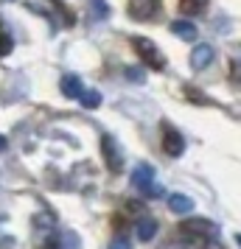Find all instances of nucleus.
I'll return each mask as SVG.
<instances>
[{
	"instance_id": "nucleus-12",
	"label": "nucleus",
	"mask_w": 241,
	"mask_h": 249,
	"mask_svg": "<svg viewBox=\"0 0 241 249\" xmlns=\"http://www.w3.org/2000/svg\"><path fill=\"white\" fill-rule=\"evenodd\" d=\"M81 107H87V109H95L98 104H101V92L98 90H84V95L79 98Z\"/></svg>"
},
{
	"instance_id": "nucleus-21",
	"label": "nucleus",
	"mask_w": 241,
	"mask_h": 249,
	"mask_svg": "<svg viewBox=\"0 0 241 249\" xmlns=\"http://www.w3.org/2000/svg\"><path fill=\"white\" fill-rule=\"evenodd\" d=\"M3 148H6V137H0V151H3Z\"/></svg>"
},
{
	"instance_id": "nucleus-20",
	"label": "nucleus",
	"mask_w": 241,
	"mask_h": 249,
	"mask_svg": "<svg viewBox=\"0 0 241 249\" xmlns=\"http://www.w3.org/2000/svg\"><path fill=\"white\" fill-rule=\"evenodd\" d=\"M127 76H129L132 81H138V79H140V70H132V68H129V70H127Z\"/></svg>"
},
{
	"instance_id": "nucleus-5",
	"label": "nucleus",
	"mask_w": 241,
	"mask_h": 249,
	"mask_svg": "<svg viewBox=\"0 0 241 249\" xmlns=\"http://www.w3.org/2000/svg\"><path fill=\"white\" fill-rule=\"evenodd\" d=\"M213 59H216V51H213L210 45H196L194 53H191V68L194 70H205Z\"/></svg>"
},
{
	"instance_id": "nucleus-11",
	"label": "nucleus",
	"mask_w": 241,
	"mask_h": 249,
	"mask_svg": "<svg viewBox=\"0 0 241 249\" xmlns=\"http://www.w3.org/2000/svg\"><path fill=\"white\" fill-rule=\"evenodd\" d=\"M154 235H157V221L154 218H143L138 224V238L140 241H151Z\"/></svg>"
},
{
	"instance_id": "nucleus-2",
	"label": "nucleus",
	"mask_w": 241,
	"mask_h": 249,
	"mask_svg": "<svg viewBox=\"0 0 241 249\" xmlns=\"http://www.w3.org/2000/svg\"><path fill=\"white\" fill-rule=\"evenodd\" d=\"M163 148H166L168 157H180L185 151V137L174 126H163Z\"/></svg>"
},
{
	"instance_id": "nucleus-3",
	"label": "nucleus",
	"mask_w": 241,
	"mask_h": 249,
	"mask_svg": "<svg viewBox=\"0 0 241 249\" xmlns=\"http://www.w3.org/2000/svg\"><path fill=\"white\" fill-rule=\"evenodd\" d=\"M132 185L143 193L149 191L151 185H154V165L151 162H138L135 171H132Z\"/></svg>"
},
{
	"instance_id": "nucleus-22",
	"label": "nucleus",
	"mask_w": 241,
	"mask_h": 249,
	"mask_svg": "<svg viewBox=\"0 0 241 249\" xmlns=\"http://www.w3.org/2000/svg\"><path fill=\"white\" fill-rule=\"evenodd\" d=\"M236 241H239V247H241V235H236Z\"/></svg>"
},
{
	"instance_id": "nucleus-9",
	"label": "nucleus",
	"mask_w": 241,
	"mask_h": 249,
	"mask_svg": "<svg viewBox=\"0 0 241 249\" xmlns=\"http://www.w3.org/2000/svg\"><path fill=\"white\" fill-rule=\"evenodd\" d=\"M185 232H202V235H210V232H216V227L210 224V221H202V218H188L183 224Z\"/></svg>"
},
{
	"instance_id": "nucleus-13",
	"label": "nucleus",
	"mask_w": 241,
	"mask_h": 249,
	"mask_svg": "<svg viewBox=\"0 0 241 249\" xmlns=\"http://www.w3.org/2000/svg\"><path fill=\"white\" fill-rule=\"evenodd\" d=\"M9 51H12V36L6 34V28L0 23V56H9Z\"/></svg>"
},
{
	"instance_id": "nucleus-17",
	"label": "nucleus",
	"mask_w": 241,
	"mask_h": 249,
	"mask_svg": "<svg viewBox=\"0 0 241 249\" xmlns=\"http://www.w3.org/2000/svg\"><path fill=\"white\" fill-rule=\"evenodd\" d=\"M107 249H132V244H129L127 238L121 235V238H115V241H112V244H110Z\"/></svg>"
},
{
	"instance_id": "nucleus-16",
	"label": "nucleus",
	"mask_w": 241,
	"mask_h": 249,
	"mask_svg": "<svg viewBox=\"0 0 241 249\" xmlns=\"http://www.w3.org/2000/svg\"><path fill=\"white\" fill-rule=\"evenodd\" d=\"M93 14H98V20H107V12H110V6L107 3H90Z\"/></svg>"
},
{
	"instance_id": "nucleus-18",
	"label": "nucleus",
	"mask_w": 241,
	"mask_h": 249,
	"mask_svg": "<svg viewBox=\"0 0 241 249\" xmlns=\"http://www.w3.org/2000/svg\"><path fill=\"white\" fill-rule=\"evenodd\" d=\"M146 196H149V199H157V196H166V191H163L160 185H151L149 191H146Z\"/></svg>"
},
{
	"instance_id": "nucleus-15",
	"label": "nucleus",
	"mask_w": 241,
	"mask_h": 249,
	"mask_svg": "<svg viewBox=\"0 0 241 249\" xmlns=\"http://www.w3.org/2000/svg\"><path fill=\"white\" fill-rule=\"evenodd\" d=\"M180 9L188 12V14H199V12H205L207 9V3H188V0H185V3H180Z\"/></svg>"
},
{
	"instance_id": "nucleus-4",
	"label": "nucleus",
	"mask_w": 241,
	"mask_h": 249,
	"mask_svg": "<svg viewBox=\"0 0 241 249\" xmlns=\"http://www.w3.org/2000/svg\"><path fill=\"white\" fill-rule=\"evenodd\" d=\"M101 146H104V160H107V168H110V171H121V162H124V157H121V151H118V146H115V140H112L110 135H104Z\"/></svg>"
},
{
	"instance_id": "nucleus-1",
	"label": "nucleus",
	"mask_w": 241,
	"mask_h": 249,
	"mask_svg": "<svg viewBox=\"0 0 241 249\" xmlns=\"http://www.w3.org/2000/svg\"><path fill=\"white\" fill-rule=\"evenodd\" d=\"M132 42H135V51L140 53V59H143L149 68H154V70H163V68H166V56L160 53V48L154 45L149 36H135Z\"/></svg>"
},
{
	"instance_id": "nucleus-6",
	"label": "nucleus",
	"mask_w": 241,
	"mask_h": 249,
	"mask_svg": "<svg viewBox=\"0 0 241 249\" xmlns=\"http://www.w3.org/2000/svg\"><path fill=\"white\" fill-rule=\"evenodd\" d=\"M62 92H65L68 98H81V95H84V84H81L79 76L68 73V76H62Z\"/></svg>"
},
{
	"instance_id": "nucleus-14",
	"label": "nucleus",
	"mask_w": 241,
	"mask_h": 249,
	"mask_svg": "<svg viewBox=\"0 0 241 249\" xmlns=\"http://www.w3.org/2000/svg\"><path fill=\"white\" fill-rule=\"evenodd\" d=\"M230 79L236 84H241V59H236V56H230Z\"/></svg>"
},
{
	"instance_id": "nucleus-10",
	"label": "nucleus",
	"mask_w": 241,
	"mask_h": 249,
	"mask_svg": "<svg viewBox=\"0 0 241 249\" xmlns=\"http://www.w3.org/2000/svg\"><path fill=\"white\" fill-rule=\"evenodd\" d=\"M171 31L183 39H196V25L191 20H174L171 23Z\"/></svg>"
},
{
	"instance_id": "nucleus-8",
	"label": "nucleus",
	"mask_w": 241,
	"mask_h": 249,
	"mask_svg": "<svg viewBox=\"0 0 241 249\" xmlns=\"http://www.w3.org/2000/svg\"><path fill=\"white\" fill-rule=\"evenodd\" d=\"M168 207H171V213H191L194 210V199L185 196V193H171L168 196Z\"/></svg>"
},
{
	"instance_id": "nucleus-7",
	"label": "nucleus",
	"mask_w": 241,
	"mask_h": 249,
	"mask_svg": "<svg viewBox=\"0 0 241 249\" xmlns=\"http://www.w3.org/2000/svg\"><path fill=\"white\" fill-rule=\"evenodd\" d=\"M154 12H157V3H151V0H146V3H140V0L129 3V14H132L135 20H149Z\"/></svg>"
},
{
	"instance_id": "nucleus-19",
	"label": "nucleus",
	"mask_w": 241,
	"mask_h": 249,
	"mask_svg": "<svg viewBox=\"0 0 241 249\" xmlns=\"http://www.w3.org/2000/svg\"><path fill=\"white\" fill-rule=\"evenodd\" d=\"M48 249H68V244H62V238H51L48 241Z\"/></svg>"
}]
</instances>
